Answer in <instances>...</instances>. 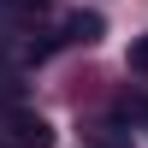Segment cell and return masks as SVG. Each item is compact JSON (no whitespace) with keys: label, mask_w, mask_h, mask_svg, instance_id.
Instances as JSON below:
<instances>
[{"label":"cell","mask_w":148,"mask_h":148,"mask_svg":"<svg viewBox=\"0 0 148 148\" xmlns=\"http://www.w3.org/2000/svg\"><path fill=\"white\" fill-rule=\"evenodd\" d=\"M130 71H142V77H148V36L130 42Z\"/></svg>","instance_id":"obj_3"},{"label":"cell","mask_w":148,"mask_h":148,"mask_svg":"<svg viewBox=\"0 0 148 148\" xmlns=\"http://www.w3.org/2000/svg\"><path fill=\"white\" fill-rule=\"evenodd\" d=\"M101 30H107L101 12H71V18H65V42H83V47H89V42H101Z\"/></svg>","instance_id":"obj_2"},{"label":"cell","mask_w":148,"mask_h":148,"mask_svg":"<svg viewBox=\"0 0 148 148\" xmlns=\"http://www.w3.org/2000/svg\"><path fill=\"white\" fill-rule=\"evenodd\" d=\"M0 136H6V148H53V125H47L42 113H24V107H12Z\"/></svg>","instance_id":"obj_1"}]
</instances>
